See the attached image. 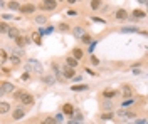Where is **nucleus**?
<instances>
[{"mask_svg":"<svg viewBox=\"0 0 148 124\" xmlns=\"http://www.w3.org/2000/svg\"><path fill=\"white\" fill-rule=\"evenodd\" d=\"M92 20H94V22H98V24H103V22H104V20L99 19V17H92Z\"/></svg>","mask_w":148,"mask_h":124,"instance_id":"49530a36","label":"nucleus"},{"mask_svg":"<svg viewBox=\"0 0 148 124\" xmlns=\"http://www.w3.org/2000/svg\"><path fill=\"white\" fill-rule=\"evenodd\" d=\"M120 32L121 34H138L140 30H138L136 25H128V27H121Z\"/></svg>","mask_w":148,"mask_h":124,"instance_id":"f8f14e48","label":"nucleus"},{"mask_svg":"<svg viewBox=\"0 0 148 124\" xmlns=\"http://www.w3.org/2000/svg\"><path fill=\"white\" fill-rule=\"evenodd\" d=\"M30 40H34V44H36V45H42V35H40V32H39V30L32 32Z\"/></svg>","mask_w":148,"mask_h":124,"instance_id":"2eb2a0df","label":"nucleus"},{"mask_svg":"<svg viewBox=\"0 0 148 124\" xmlns=\"http://www.w3.org/2000/svg\"><path fill=\"white\" fill-rule=\"evenodd\" d=\"M25 116V109L20 106V107H15L14 111H12V117H14V121H20L22 117Z\"/></svg>","mask_w":148,"mask_h":124,"instance_id":"423d86ee","label":"nucleus"},{"mask_svg":"<svg viewBox=\"0 0 148 124\" xmlns=\"http://www.w3.org/2000/svg\"><path fill=\"white\" fill-rule=\"evenodd\" d=\"M7 7H9L10 10H18V7H20V3H18L17 0H10L9 3H7Z\"/></svg>","mask_w":148,"mask_h":124,"instance_id":"cd10ccee","label":"nucleus"},{"mask_svg":"<svg viewBox=\"0 0 148 124\" xmlns=\"http://www.w3.org/2000/svg\"><path fill=\"white\" fill-rule=\"evenodd\" d=\"M24 54H25V52H24V49H20V47L14 50V56H17V57H22Z\"/></svg>","mask_w":148,"mask_h":124,"instance_id":"c9c22d12","label":"nucleus"},{"mask_svg":"<svg viewBox=\"0 0 148 124\" xmlns=\"http://www.w3.org/2000/svg\"><path fill=\"white\" fill-rule=\"evenodd\" d=\"M57 7V0H42L40 9L42 10H54Z\"/></svg>","mask_w":148,"mask_h":124,"instance_id":"39448f33","label":"nucleus"},{"mask_svg":"<svg viewBox=\"0 0 148 124\" xmlns=\"http://www.w3.org/2000/svg\"><path fill=\"white\" fill-rule=\"evenodd\" d=\"M20 59H22V57H17V56H14V54H12V56L9 57V60L12 62V66H14V67H17V66H20V62H22Z\"/></svg>","mask_w":148,"mask_h":124,"instance_id":"a878e982","label":"nucleus"},{"mask_svg":"<svg viewBox=\"0 0 148 124\" xmlns=\"http://www.w3.org/2000/svg\"><path fill=\"white\" fill-rule=\"evenodd\" d=\"M62 112H64L66 116H73V112H74V106H73V104H69V102H66V104L62 106Z\"/></svg>","mask_w":148,"mask_h":124,"instance_id":"6ab92c4d","label":"nucleus"},{"mask_svg":"<svg viewBox=\"0 0 148 124\" xmlns=\"http://www.w3.org/2000/svg\"><path fill=\"white\" fill-rule=\"evenodd\" d=\"M57 29L61 30V32H67V30H69V25H67L66 22H61V24L57 25Z\"/></svg>","mask_w":148,"mask_h":124,"instance_id":"72a5a7b5","label":"nucleus"},{"mask_svg":"<svg viewBox=\"0 0 148 124\" xmlns=\"http://www.w3.org/2000/svg\"><path fill=\"white\" fill-rule=\"evenodd\" d=\"M73 123L74 124H84V116L81 111H76L74 109V112H73Z\"/></svg>","mask_w":148,"mask_h":124,"instance_id":"1a4fd4ad","label":"nucleus"},{"mask_svg":"<svg viewBox=\"0 0 148 124\" xmlns=\"http://www.w3.org/2000/svg\"><path fill=\"white\" fill-rule=\"evenodd\" d=\"M18 12H20V14H24V15H30V14H34V12H36V5H34V3L20 5V7H18Z\"/></svg>","mask_w":148,"mask_h":124,"instance_id":"20e7f679","label":"nucleus"},{"mask_svg":"<svg viewBox=\"0 0 148 124\" xmlns=\"http://www.w3.org/2000/svg\"><path fill=\"white\" fill-rule=\"evenodd\" d=\"M25 92H27V91L18 89V91H14V92H12V96H14V99H15V101H20V99H22V96L25 94Z\"/></svg>","mask_w":148,"mask_h":124,"instance_id":"b1692460","label":"nucleus"},{"mask_svg":"<svg viewBox=\"0 0 148 124\" xmlns=\"http://www.w3.org/2000/svg\"><path fill=\"white\" fill-rule=\"evenodd\" d=\"M67 3H71V5H74V3H77V2H81V0H66Z\"/></svg>","mask_w":148,"mask_h":124,"instance_id":"de8ad7c7","label":"nucleus"},{"mask_svg":"<svg viewBox=\"0 0 148 124\" xmlns=\"http://www.w3.org/2000/svg\"><path fill=\"white\" fill-rule=\"evenodd\" d=\"M7 59H9V56H7V52H5V50H0V60H2V62H5Z\"/></svg>","mask_w":148,"mask_h":124,"instance_id":"4c0bfd02","label":"nucleus"},{"mask_svg":"<svg viewBox=\"0 0 148 124\" xmlns=\"http://www.w3.org/2000/svg\"><path fill=\"white\" fill-rule=\"evenodd\" d=\"M114 17H116V20H126L128 19V12H126L125 9H118Z\"/></svg>","mask_w":148,"mask_h":124,"instance_id":"f3484780","label":"nucleus"},{"mask_svg":"<svg viewBox=\"0 0 148 124\" xmlns=\"http://www.w3.org/2000/svg\"><path fill=\"white\" fill-rule=\"evenodd\" d=\"M20 102H22V106H24V107H32V106H34V102H36V99H34V96H32V94L25 92V94L22 96Z\"/></svg>","mask_w":148,"mask_h":124,"instance_id":"7ed1b4c3","label":"nucleus"},{"mask_svg":"<svg viewBox=\"0 0 148 124\" xmlns=\"http://www.w3.org/2000/svg\"><path fill=\"white\" fill-rule=\"evenodd\" d=\"M3 96H5V92H3V89L0 87V97H3Z\"/></svg>","mask_w":148,"mask_h":124,"instance_id":"8fccbe9b","label":"nucleus"},{"mask_svg":"<svg viewBox=\"0 0 148 124\" xmlns=\"http://www.w3.org/2000/svg\"><path fill=\"white\" fill-rule=\"evenodd\" d=\"M101 109L103 111H113V102H111V99H104L103 101V104H101Z\"/></svg>","mask_w":148,"mask_h":124,"instance_id":"412c9836","label":"nucleus"},{"mask_svg":"<svg viewBox=\"0 0 148 124\" xmlns=\"http://www.w3.org/2000/svg\"><path fill=\"white\" fill-rule=\"evenodd\" d=\"M77 62H79V60H76L73 56L66 57V66H69V67H77Z\"/></svg>","mask_w":148,"mask_h":124,"instance_id":"5701e85b","label":"nucleus"},{"mask_svg":"<svg viewBox=\"0 0 148 124\" xmlns=\"http://www.w3.org/2000/svg\"><path fill=\"white\" fill-rule=\"evenodd\" d=\"M126 124H135V123H126Z\"/></svg>","mask_w":148,"mask_h":124,"instance_id":"864d4df0","label":"nucleus"},{"mask_svg":"<svg viewBox=\"0 0 148 124\" xmlns=\"http://www.w3.org/2000/svg\"><path fill=\"white\" fill-rule=\"evenodd\" d=\"M88 89H89L88 84H76V86L71 87V91H74V92H83V91H88Z\"/></svg>","mask_w":148,"mask_h":124,"instance_id":"aec40b11","label":"nucleus"},{"mask_svg":"<svg viewBox=\"0 0 148 124\" xmlns=\"http://www.w3.org/2000/svg\"><path fill=\"white\" fill-rule=\"evenodd\" d=\"M40 124H46V121H42V123H40Z\"/></svg>","mask_w":148,"mask_h":124,"instance_id":"603ef678","label":"nucleus"},{"mask_svg":"<svg viewBox=\"0 0 148 124\" xmlns=\"http://www.w3.org/2000/svg\"><path fill=\"white\" fill-rule=\"evenodd\" d=\"M145 12L143 10H133V19H145Z\"/></svg>","mask_w":148,"mask_h":124,"instance_id":"c85d7f7f","label":"nucleus"},{"mask_svg":"<svg viewBox=\"0 0 148 124\" xmlns=\"http://www.w3.org/2000/svg\"><path fill=\"white\" fill-rule=\"evenodd\" d=\"M56 81H57V76H54V74H47V76H42V82H44V84H47V86L54 84Z\"/></svg>","mask_w":148,"mask_h":124,"instance_id":"ddd939ff","label":"nucleus"},{"mask_svg":"<svg viewBox=\"0 0 148 124\" xmlns=\"http://www.w3.org/2000/svg\"><path fill=\"white\" fill-rule=\"evenodd\" d=\"M46 124H57V123H56V119L52 116H49V117H46Z\"/></svg>","mask_w":148,"mask_h":124,"instance_id":"ea45409f","label":"nucleus"},{"mask_svg":"<svg viewBox=\"0 0 148 124\" xmlns=\"http://www.w3.org/2000/svg\"><path fill=\"white\" fill-rule=\"evenodd\" d=\"M116 116H118V117H121L123 121H130V119H135V117H136V114H135V112H131V111H126V107L120 109V111L116 112Z\"/></svg>","mask_w":148,"mask_h":124,"instance_id":"f03ea898","label":"nucleus"},{"mask_svg":"<svg viewBox=\"0 0 148 124\" xmlns=\"http://www.w3.org/2000/svg\"><path fill=\"white\" fill-rule=\"evenodd\" d=\"M22 81H30V72H25V74H22Z\"/></svg>","mask_w":148,"mask_h":124,"instance_id":"79ce46f5","label":"nucleus"},{"mask_svg":"<svg viewBox=\"0 0 148 124\" xmlns=\"http://www.w3.org/2000/svg\"><path fill=\"white\" fill-rule=\"evenodd\" d=\"M25 69H27V72H36V74H42L44 72L42 64L39 60H36V59H29L27 64H25Z\"/></svg>","mask_w":148,"mask_h":124,"instance_id":"f257e3e1","label":"nucleus"},{"mask_svg":"<svg viewBox=\"0 0 148 124\" xmlns=\"http://www.w3.org/2000/svg\"><path fill=\"white\" fill-rule=\"evenodd\" d=\"M114 96H118V91H114V89H104L103 91V97L104 99H113Z\"/></svg>","mask_w":148,"mask_h":124,"instance_id":"dca6fc26","label":"nucleus"},{"mask_svg":"<svg viewBox=\"0 0 148 124\" xmlns=\"http://www.w3.org/2000/svg\"><path fill=\"white\" fill-rule=\"evenodd\" d=\"M61 72H62V67L57 66V64H54V66H52V74H54V76H59Z\"/></svg>","mask_w":148,"mask_h":124,"instance_id":"2f4dec72","label":"nucleus"},{"mask_svg":"<svg viewBox=\"0 0 148 124\" xmlns=\"http://www.w3.org/2000/svg\"><path fill=\"white\" fill-rule=\"evenodd\" d=\"M73 79H74V82H83V77L81 76H74Z\"/></svg>","mask_w":148,"mask_h":124,"instance_id":"a18cd8bd","label":"nucleus"},{"mask_svg":"<svg viewBox=\"0 0 148 124\" xmlns=\"http://www.w3.org/2000/svg\"><path fill=\"white\" fill-rule=\"evenodd\" d=\"M57 2H62V0H57Z\"/></svg>","mask_w":148,"mask_h":124,"instance_id":"5fc2aeb1","label":"nucleus"},{"mask_svg":"<svg viewBox=\"0 0 148 124\" xmlns=\"http://www.w3.org/2000/svg\"><path fill=\"white\" fill-rule=\"evenodd\" d=\"M121 94H123V97H131V96L135 94L133 92V87L128 86V84H125V86L121 87Z\"/></svg>","mask_w":148,"mask_h":124,"instance_id":"4468645a","label":"nucleus"},{"mask_svg":"<svg viewBox=\"0 0 148 124\" xmlns=\"http://www.w3.org/2000/svg\"><path fill=\"white\" fill-rule=\"evenodd\" d=\"M66 14H67V17H76V15H77L79 12H77V10H73V9H69L67 12H66Z\"/></svg>","mask_w":148,"mask_h":124,"instance_id":"58836bf2","label":"nucleus"},{"mask_svg":"<svg viewBox=\"0 0 148 124\" xmlns=\"http://www.w3.org/2000/svg\"><path fill=\"white\" fill-rule=\"evenodd\" d=\"M66 79H73L76 76V70H74V67H69V66H62V72H61Z\"/></svg>","mask_w":148,"mask_h":124,"instance_id":"0eeeda50","label":"nucleus"},{"mask_svg":"<svg viewBox=\"0 0 148 124\" xmlns=\"http://www.w3.org/2000/svg\"><path fill=\"white\" fill-rule=\"evenodd\" d=\"M136 2H138V3H141V5H145V3H147V0H136Z\"/></svg>","mask_w":148,"mask_h":124,"instance_id":"09e8293b","label":"nucleus"},{"mask_svg":"<svg viewBox=\"0 0 148 124\" xmlns=\"http://www.w3.org/2000/svg\"><path fill=\"white\" fill-rule=\"evenodd\" d=\"M101 5H103V0H91V9L92 10L101 9Z\"/></svg>","mask_w":148,"mask_h":124,"instance_id":"c756f323","label":"nucleus"},{"mask_svg":"<svg viewBox=\"0 0 148 124\" xmlns=\"http://www.w3.org/2000/svg\"><path fill=\"white\" fill-rule=\"evenodd\" d=\"M114 117V114H113V111H108V112H104V114H101V119L103 121H111Z\"/></svg>","mask_w":148,"mask_h":124,"instance_id":"7c9ffc66","label":"nucleus"},{"mask_svg":"<svg viewBox=\"0 0 148 124\" xmlns=\"http://www.w3.org/2000/svg\"><path fill=\"white\" fill-rule=\"evenodd\" d=\"M36 24H39V25L47 24V15H36Z\"/></svg>","mask_w":148,"mask_h":124,"instance_id":"bb28decb","label":"nucleus"},{"mask_svg":"<svg viewBox=\"0 0 148 124\" xmlns=\"http://www.w3.org/2000/svg\"><path fill=\"white\" fill-rule=\"evenodd\" d=\"M2 89H3V92H5V94H12V92H14V91H15V86H14V84H12V82H2Z\"/></svg>","mask_w":148,"mask_h":124,"instance_id":"9b49d317","label":"nucleus"},{"mask_svg":"<svg viewBox=\"0 0 148 124\" xmlns=\"http://www.w3.org/2000/svg\"><path fill=\"white\" fill-rule=\"evenodd\" d=\"M0 5H3V0H0Z\"/></svg>","mask_w":148,"mask_h":124,"instance_id":"3c124183","label":"nucleus"},{"mask_svg":"<svg viewBox=\"0 0 148 124\" xmlns=\"http://www.w3.org/2000/svg\"><path fill=\"white\" fill-rule=\"evenodd\" d=\"M84 34H86V30H84L83 25H74V27H73V35L76 39H81Z\"/></svg>","mask_w":148,"mask_h":124,"instance_id":"9d476101","label":"nucleus"},{"mask_svg":"<svg viewBox=\"0 0 148 124\" xmlns=\"http://www.w3.org/2000/svg\"><path fill=\"white\" fill-rule=\"evenodd\" d=\"M81 40H83V44H91V42H92V39L89 37V35H86V34L81 37Z\"/></svg>","mask_w":148,"mask_h":124,"instance_id":"e433bc0d","label":"nucleus"},{"mask_svg":"<svg viewBox=\"0 0 148 124\" xmlns=\"http://www.w3.org/2000/svg\"><path fill=\"white\" fill-rule=\"evenodd\" d=\"M7 35H9L12 40H14V39L18 37L20 34H18V29H17V27H9V30H7Z\"/></svg>","mask_w":148,"mask_h":124,"instance_id":"4be33fe9","label":"nucleus"},{"mask_svg":"<svg viewBox=\"0 0 148 124\" xmlns=\"http://www.w3.org/2000/svg\"><path fill=\"white\" fill-rule=\"evenodd\" d=\"M14 40H15V45H17V47H20V49H24L29 42H30V40H29V37H25V35H18V37H15Z\"/></svg>","mask_w":148,"mask_h":124,"instance_id":"6e6552de","label":"nucleus"},{"mask_svg":"<svg viewBox=\"0 0 148 124\" xmlns=\"http://www.w3.org/2000/svg\"><path fill=\"white\" fill-rule=\"evenodd\" d=\"M91 64L92 66H98L99 64V59L96 57V56H91Z\"/></svg>","mask_w":148,"mask_h":124,"instance_id":"a19ab883","label":"nucleus"},{"mask_svg":"<svg viewBox=\"0 0 148 124\" xmlns=\"http://www.w3.org/2000/svg\"><path fill=\"white\" fill-rule=\"evenodd\" d=\"M135 104V99H126V101H123L121 102V107H128V106Z\"/></svg>","mask_w":148,"mask_h":124,"instance_id":"f704fd0d","label":"nucleus"},{"mask_svg":"<svg viewBox=\"0 0 148 124\" xmlns=\"http://www.w3.org/2000/svg\"><path fill=\"white\" fill-rule=\"evenodd\" d=\"M10 111V104L9 102H0V114H7Z\"/></svg>","mask_w":148,"mask_h":124,"instance_id":"393cba45","label":"nucleus"},{"mask_svg":"<svg viewBox=\"0 0 148 124\" xmlns=\"http://www.w3.org/2000/svg\"><path fill=\"white\" fill-rule=\"evenodd\" d=\"M135 124H147V119L141 117V119H138V121H135Z\"/></svg>","mask_w":148,"mask_h":124,"instance_id":"c03bdc74","label":"nucleus"},{"mask_svg":"<svg viewBox=\"0 0 148 124\" xmlns=\"http://www.w3.org/2000/svg\"><path fill=\"white\" fill-rule=\"evenodd\" d=\"M73 57L76 59V60H81V59L84 57V52H83V49H79V47H74V49H73Z\"/></svg>","mask_w":148,"mask_h":124,"instance_id":"a211bd4d","label":"nucleus"},{"mask_svg":"<svg viewBox=\"0 0 148 124\" xmlns=\"http://www.w3.org/2000/svg\"><path fill=\"white\" fill-rule=\"evenodd\" d=\"M54 119H56V123H57V124H59V123H62V114H57V116L54 117Z\"/></svg>","mask_w":148,"mask_h":124,"instance_id":"37998d69","label":"nucleus"},{"mask_svg":"<svg viewBox=\"0 0 148 124\" xmlns=\"http://www.w3.org/2000/svg\"><path fill=\"white\" fill-rule=\"evenodd\" d=\"M9 24H5V22H0V34H7V30H9Z\"/></svg>","mask_w":148,"mask_h":124,"instance_id":"473e14b6","label":"nucleus"}]
</instances>
